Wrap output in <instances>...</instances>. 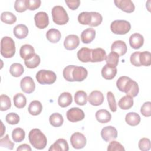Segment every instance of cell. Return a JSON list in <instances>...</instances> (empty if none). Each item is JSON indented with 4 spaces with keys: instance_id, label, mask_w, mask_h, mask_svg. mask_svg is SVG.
Returning <instances> with one entry per match:
<instances>
[{
    "instance_id": "51",
    "label": "cell",
    "mask_w": 151,
    "mask_h": 151,
    "mask_svg": "<svg viewBox=\"0 0 151 151\" xmlns=\"http://www.w3.org/2000/svg\"><path fill=\"white\" fill-rule=\"evenodd\" d=\"M26 5L27 9L33 11L38 9L41 4L40 0H26Z\"/></svg>"
},
{
    "instance_id": "6",
    "label": "cell",
    "mask_w": 151,
    "mask_h": 151,
    "mask_svg": "<svg viewBox=\"0 0 151 151\" xmlns=\"http://www.w3.org/2000/svg\"><path fill=\"white\" fill-rule=\"evenodd\" d=\"M37 81L41 84H51L55 83L57 79L55 73L51 70H40L35 76Z\"/></svg>"
},
{
    "instance_id": "23",
    "label": "cell",
    "mask_w": 151,
    "mask_h": 151,
    "mask_svg": "<svg viewBox=\"0 0 151 151\" xmlns=\"http://www.w3.org/2000/svg\"><path fill=\"white\" fill-rule=\"evenodd\" d=\"M13 33L16 38L18 39H23L28 35V28L25 25L18 24L14 27Z\"/></svg>"
},
{
    "instance_id": "42",
    "label": "cell",
    "mask_w": 151,
    "mask_h": 151,
    "mask_svg": "<svg viewBox=\"0 0 151 151\" xmlns=\"http://www.w3.org/2000/svg\"><path fill=\"white\" fill-rule=\"evenodd\" d=\"M75 65H69L68 66H66L63 71V75L64 78V79L70 82H73L74 81L73 78L72 73L73 71V69L74 68Z\"/></svg>"
},
{
    "instance_id": "34",
    "label": "cell",
    "mask_w": 151,
    "mask_h": 151,
    "mask_svg": "<svg viewBox=\"0 0 151 151\" xmlns=\"http://www.w3.org/2000/svg\"><path fill=\"white\" fill-rule=\"evenodd\" d=\"M105 60L107 63L106 64H107L109 66L116 68L119 63V55L117 53L111 51L107 56H106Z\"/></svg>"
},
{
    "instance_id": "4",
    "label": "cell",
    "mask_w": 151,
    "mask_h": 151,
    "mask_svg": "<svg viewBox=\"0 0 151 151\" xmlns=\"http://www.w3.org/2000/svg\"><path fill=\"white\" fill-rule=\"evenodd\" d=\"M53 21L57 25H65L68 22L69 17L65 9L60 5L53 7L51 11Z\"/></svg>"
},
{
    "instance_id": "37",
    "label": "cell",
    "mask_w": 151,
    "mask_h": 151,
    "mask_svg": "<svg viewBox=\"0 0 151 151\" xmlns=\"http://www.w3.org/2000/svg\"><path fill=\"white\" fill-rule=\"evenodd\" d=\"M1 20L7 24H12L17 21L16 16L9 11L3 12L1 15Z\"/></svg>"
},
{
    "instance_id": "21",
    "label": "cell",
    "mask_w": 151,
    "mask_h": 151,
    "mask_svg": "<svg viewBox=\"0 0 151 151\" xmlns=\"http://www.w3.org/2000/svg\"><path fill=\"white\" fill-rule=\"evenodd\" d=\"M96 37V31L92 28L84 29L81 34V40L84 44H89L92 42Z\"/></svg>"
},
{
    "instance_id": "47",
    "label": "cell",
    "mask_w": 151,
    "mask_h": 151,
    "mask_svg": "<svg viewBox=\"0 0 151 151\" xmlns=\"http://www.w3.org/2000/svg\"><path fill=\"white\" fill-rule=\"evenodd\" d=\"M138 146L140 150L142 151H148L149 150H150V146H151L150 140L148 138H146V137L142 138L139 141Z\"/></svg>"
},
{
    "instance_id": "2",
    "label": "cell",
    "mask_w": 151,
    "mask_h": 151,
    "mask_svg": "<svg viewBox=\"0 0 151 151\" xmlns=\"http://www.w3.org/2000/svg\"><path fill=\"white\" fill-rule=\"evenodd\" d=\"M28 139L31 145L37 149H43L47 144L46 136L38 129H33L29 132Z\"/></svg>"
},
{
    "instance_id": "22",
    "label": "cell",
    "mask_w": 151,
    "mask_h": 151,
    "mask_svg": "<svg viewBox=\"0 0 151 151\" xmlns=\"http://www.w3.org/2000/svg\"><path fill=\"white\" fill-rule=\"evenodd\" d=\"M91 50L87 47H83L80 48L77 54L78 60L83 63L91 62Z\"/></svg>"
},
{
    "instance_id": "8",
    "label": "cell",
    "mask_w": 151,
    "mask_h": 151,
    "mask_svg": "<svg viewBox=\"0 0 151 151\" xmlns=\"http://www.w3.org/2000/svg\"><path fill=\"white\" fill-rule=\"evenodd\" d=\"M67 119L71 122H77L84 119L85 114L84 111L78 107H72L66 113Z\"/></svg>"
},
{
    "instance_id": "30",
    "label": "cell",
    "mask_w": 151,
    "mask_h": 151,
    "mask_svg": "<svg viewBox=\"0 0 151 151\" xmlns=\"http://www.w3.org/2000/svg\"><path fill=\"white\" fill-rule=\"evenodd\" d=\"M118 106L122 110H128L133 106V97L126 95L122 97L118 102Z\"/></svg>"
},
{
    "instance_id": "14",
    "label": "cell",
    "mask_w": 151,
    "mask_h": 151,
    "mask_svg": "<svg viewBox=\"0 0 151 151\" xmlns=\"http://www.w3.org/2000/svg\"><path fill=\"white\" fill-rule=\"evenodd\" d=\"M87 100L92 106H98L103 103L104 101V96L101 91L99 90H94L89 94Z\"/></svg>"
},
{
    "instance_id": "49",
    "label": "cell",
    "mask_w": 151,
    "mask_h": 151,
    "mask_svg": "<svg viewBox=\"0 0 151 151\" xmlns=\"http://www.w3.org/2000/svg\"><path fill=\"white\" fill-rule=\"evenodd\" d=\"M140 112L145 117H150L151 116V102L146 101L144 103L141 107Z\"/></svg>"
},
{
    "instance_id": "12",
    "label": "cell",
    "mask_w": 151,
    "mask_h": 151,
    "mask_svg": "<svg viewBox=\"0 0 151 151\" xmlns=\"http://www.w3.org/2000/svg\"><path fill=\"white\" fill-rule=\"evenodd\" d=\"M80 44L79 37L74 34L67 35L64 41V48L67 50H73L78 47Z\"/></svg>"
},
{
    "instance_id": "32",
    "label": "cell",
    "mask_w": 151,
    "mask_h": 151,
    "mask_svg": "<svg viewBox=\"0 0 151 151\" xmlns=\"http://www.w3.org/2000/svg\"><path fill=\"white\" fill-rule=\"evenodd\" d=\"M49 122L51 125L54 127L61 126L64 122V119L63 116L58 113H52L49 117Z\"/></svg>"
},
{
    "instance_id": "18",
    "label": "cell",
    "mask_w": 151,
    "mask_h": 151,
    "mask_svg": "<svg viewBox=\"0 0 151 151\" xmlns=\"http://www.w3.org/2000/svg\"><path fill=\"white\" fill-rule=\"evenodd\" d=\"M111 50V51L117 53L119 56H122L126 53L127 47L123 41L117 40L112 44Z\"/></svg>"
},
{
    "instance_id": "29",
    "label": "cell",
    "mask_w": 151,
    "mask_h": 151,
    "mask_svg": "<svg viewBox=\"0 0 151 151\" xmlns=\"http://www.w3.org/2000/svg\"><path fill=\"white\" fill-rule=\"evenodd\" d=\"M140 120L141 119L139 114L135 112H129L125 117L126 122L132 126L138 125L140 122Z\"/></svg>"
},
{
    "instance_id": "15",
    "label": "cell",
    "mask_w": 151,
    "mask_h": 151,
    "mask_svg": "<svg viewBox=\"0 0 151 151\" xmlns=\"http://www.w3.org/2000/svg\"><path fill=\"white\" fill-rule=\"evenodd\" d=\"M87 70L83 67L75 65L72 76L74 81H82L87 77Z\"/></svg>"
},
{
    "instance_id": "13",
    "label": "cell",
    "mask_w": 151,
    "mask_h": 151,
    "mask_svg": "<svg viewBox=\"0 0 151 151\" xmlns=\"http://www.w3.org/2000/svg\"><path fill=\"white\" fill-rule=\"evenodd\" d=\"M114 3L117 7L127 13L133 12L135 9L134 5L130 0H115Z\"/></svg>"
},
{
    "instance_id": "19",
    "label": "cell",
    "mask_w": 151,
    "mask_h": 151,
    "mask_svg": "<svg viewBox=\"0 0 151 151\" xmlns=\"http://www.w3.org/2000/svg\"><path fill=\"white\" fill-rule=\"evenodd\" d=\"M69 149L68 145L66 140L64 139H58L54 143L51 145L49 151H68Z\"/></svg>"
},
{
    "instance_id": "16",
    "label": "cell",
    "mask_w": 151,
    "mask_h": 151,
    "mask_svg": "<svg viewBox=\"0 0 151 151\" xmlns=\"http://www.w3.org/2000/svg\"><path fill=\"white\" fill-rule=\"evenodd\" d=\"M129 44L133 49H139L142 47L144 42V38L139 33H134L129 38Z\"/></svg>"
},
{
    "instance_id": "27",
    "label": "cell",
    "mask_w": 151,
    "mask_h": 151,
    "mask_svg": "<svg viewBox=\"0 0 151 151\" xmlns=\"http://www.w3.org/2000/svg\"><path fill=\"white\" fill-rule=\"evenodd\" d=\"M42 110V105L40 101L38 100L32 101L28 106V111L29 113L32 116H37L40 114Z\"/></svg>"
},
{
    "instance_id": "24",
    "label": "cell",
    "mask_w": 151,
    "mask_h": 151,
    "mask_svg": "<svg viewBox=\"0 0 151 151\" xmlns=\"http://www.w3.org/2000/svg\"><path fill=\"white\" fill-rule=\"evenodd\" d=\"M73 101L71 94L68 92H64L61 93L58 99V105L63 107H66L70 106Z\"/></svg>"
},
{
    "instance_id": "1",
    "label": "cell",
    "mask_w": 151,
    "mask_h": 151,
    "mask_svg": "<svg viewBox=\"0 0 151 151\" xmlns=\"http://www.w3.org/2000/svg\"><path fill=\"white\" fill-rule=\"evenodd\" d=\"M116 86L119 91L132 97H136L139 92L138 84L127 76L119 77L116 81Z\"/></svg>"
},
{
    "instance_id": "43",
    "label": "cell",
    "mask_w": 151,
    "mask_h": 151,
    "mask_svg": "<svg viewBox=\"0 0 151 151\" xmlns=\"http://www.w3.org/2000/svg\"><path fill=\"white\" fill-rule=\"evenodd\" d=\"M91 21L89 26L91 27H97L99 25L102 21H103V17L101 15L97 12H91Z\"/></svg>"
},
{
    "instance_id": "7",
    "label": "cell",
    "mask_w": 151,
    "mask_h": 151,
    "mask_svg": "<svg viewBox=\"0 0 151 151\" xmlns=\"http://www.w3.org/2000/svg\"><path fill=\"white\" fill-rule=\"evenodd\" d=\"M86 142L85 136L80 132H75L70 137V143L74 149H83L86 146Z\"/></svg>"
},
{
    "instance_id": "45",
    "label": "cell",
    "mask_w": 151,
    "mask_h": 151,
    "mask_svg": "<svg viewBox=\"0 0 151 151\" xmlns=\"http://www.w3.org/2000/svg\"><path fill=\"white\" fill-rule=\"evenodd\" d=\"M6 122L12 125L17 124L19 122V116L15 113H9L6 114L5 117Z\"/></svg>"
},
{
    "instance_id": "41",
    "label": "cell",
    "mask_w": 151,
    "mask_h": 151,
    "mask_svg": "<svg viewBox=\"0 0 151 151\" xmlns=\"http://www.w3.org/2000/svg\"><path fill=\"white\" fill-rule=\"evenodd\" d=\"M40 57L37 54H35L34 55L28 60H25L24 63L26 67L28 68H34L39 65L40 64Z\"/></svg>"
},
{
    "instance_id": "31",
    "label": "cell",
    "mask_w": 151,
    "mask_h": 151,
    "mask_svg": "<svg viewBox=\"0 0 151 151\" xmlns=\"http://www.w3.org/2000/svg\"><path fill=\"white\" fill-rule=\"evenodd\" d=\"M24 71V68L22 65L20 63H14L12 64L9 68L10 74L15 77H20Z\"/></svg>"
},
{
    "instance_id": "53",
    "label": "cell",
    "mask_w": 151,
    "mask_h": 151,
    "mask_svg": "<svg viewBox=\"0 0 151 151\" xmlns=\"http://www.w3.org/2000/svg\"><path fill=\"white\" fill-rule=\"evenodd\" d=\"M65 4L67 5L68 8L71 10L77 9L80 4V1L79 0H70V1H65Z\"/></svg>"
},
{
    "instance_id": "50",
    "label": "cell",
    "mask_w": 151,
    "mask_h": 151,
    "mask_svg": "<svg viewBox=\"0 0 151 151\" xmlns=\"http://www.w3.org/2000/svg\"><path fill=\"white\" fill-rule=\"evenodd\" d=\"M26 0H16L14 4V8L18 12H23L27 9Z\"/></svg>"
},
{
    "instance_id": "38",
    "label": "cell",
    "mask_w": 151,
    "mask_h": 151,
    "mask_svg": "<svg viewBox=\"0 0 151 151\" xmlns=\"http://www.w3.org/2000/svg\"><path fill=\"white\" fill-rule=\"evenodd\" d=\"M139 62L142 65L150 66L151 65V54L149 51L140 52Z\"/></svg>"
},
{
    "instance_id": "39",
    "label": "cell",
    "mask_w": 151,
    "mask_h": 151,
    "mask_svg": "<svg viewBox=\"0 0 151 151\" xmlns=\"http://www.w3.org/2000/svg\"><path fill=\"white\" fill-rule=\"evenodd\" d=\"M91 12H82L78 16V21L82 25H89L91 21Z\"/></svg>"
},
{
    "instance_id": "48",
    "label": "cell",
    "mask_w": 151,
    "mask_h": 151,
    "mask_svg": "<svg viewBox=\"0 0 151 151\" xmlns=\"http://www.w3.org/2000/svg\"><path fill=\"white\" fill-rule=\"evenodd\" d=\"M108 151H124L125 149L123 145L117 142V141H111L108 145L107 147Z\"/></svg>"
},
{
    "instance_id": "26",
    "label": "cell",
    "mask_w": 151,
    "mask_h": 151,
    "mask_svg": "<svg viewBox=\"0 0 151 151\" xmlns=\"http://www.w3.org/2000/svg\"><path fill=\"white\" fill-rule=\"evenodd\" d=\"M117 68L106 64L101 69V76L106 80H111L117 74Z\"/></svg>"
},
{
    "instance_id": "17",
    "label": "cell",
    "mask_w": 151,
    "mask_h": 151,
    "mask_svg": "<svg viewBox=\"0 0 151 151\" xmlns=\"http://www.w3.org/2000/svg\"><path fill=\"white\" fill-rule=\"evenodd\" d=\"M35 54L34 47L29 44H24L22 45L19 50L20 57L24 60L31 59Z\"/></svg>"
},
{
    "instance_id": "46",
    "label": "cell",
    "mask_w": 151,
    "mask_h": 151,
    "mask_svg": "<svg viewBox=\"0 0 151 151\" xmlns=\"http://www.w3.org/2000/svg\"><path fill=\"white\" fill-rule=\"evenodd\" d=\"M0 146L10 150H12L14 146V143L11 141L9 138V135L6 134L3 138L0 139Z\"/></svg>"
},
{
    "instance_id": "52",
    "label": "cell",
    "mask_w": 151,
    "mask_h": 151,
    "mask_svg": "<svg viewBox=\"0 0 151 151\" xmlns=\"http://www.w3.org/2000/svg\"><path fill=\"white\" fill-rule=\"evenodd\" d=\"M140 51H136L132 53L130 55V63L132 65L136 67H140L141 65L139 62Z\"/></svg>"
},
{
    "instance_id": "35",
    "label": "cell",
    "mask_w": 151,
    "mask_h": 151,
    "mask_svg": "<svg viewBox=\"0 0 151 151\" xmlns=\"http://www.w3.org/2000/svg\"><path fill=\"white\" fill-rule=\"evenodd\" d=\"M14 106L18 108H24L27 104V99L25 96L22 93H17L13 97Z\"/></svg>"
},
{
    "instance_id": "40",
    "label": "cell",
    "mask_w": 151,
    "mask_h": 151,
    "mask_svg": "<svg viewBox=\"0 0 151 151\" xmlns=\"http://www.w3.org/2000/svg\"><path fill=\"white\" fill-rule=\"evenodd\" d=\"M0 104L1 111L8 110L9 109L11 108V106L10 98L5 94H1L0 96Z\"/></svg>"
},
{
    "instance_id": "25",
    "label": "cell",
    "mask_w": 151,
    "mask_h": 151,
    "mask_svg": "<svg viewBox=\"0 0 151 151\" xmlns=\"http://www.w3.org/2000/svg\"><path fill=\"white\" fill-rule=\"evenodd\" d=\"M97 120L101 123H107L111 120V114L105 109H100L97 111L95 114Z\"/></svg>"
},
{
    "instance_id": "54",
    "label": "cell",
    "mask_w": 151,
    "mask_h": 151,
    "mask_svg": "<svg viewBox=\"0 0 151 151\" xmlns=\"http://www.w3.org/2000/svg\"><path fill=\"white\" fill-rule=\"evenodd\" d=\"M31 150L32 149H31V147L27 144H22V145L19 146L17 149V151H22V150L31 151Z\"/></svg>"
},
{
    "instance_id": "44",
    "label": "cell",
    "mask_w": 151,
    "mask_h": 151,
    "mask_svg": "<svg viewBox=\"0 0 151 151\" xmlns=\"http://www.w3.org/2000/svg\"><path fill=\"white\" fill-rule=\"evenodd\" d=\"M107 99L109 107L112 112H116L117 110V104L115 97L112 92L109 91L107 93Z\"/></svg>"
},
{
    "instance_id": "33",
    "label": "cell",
    "mask_w": 151,
    "mask_h": 151,
    "mask_svg": "<svg viewBox=\"0 0 151 151\" xmlns=\"http://www.w3.org/2000/svg\"><path fill=\"white\" fill-rule=\"evenodd\" d=\"M87 93L83 90L77 91L74 94L75 103L79 106H84L87 101Z\"/></svg>"
},
{
    "instance_id": "20",
    "label": "cell",
    "mask_w": 151,
    "mask_h": 151,
    "mask_svg": "<svg viewBox=\"0 0 151 151\" xmlns=\"http://www.w3.org/2000/svg\"><path fill=\"white\" fill-rule=\"evenodd\" d=\"M106 52L103 48H97L95 49H92L91 62L96 63L103 61L106 59Z\"/></svg>"
},
{
    "instance_id": "36",
    "label": "cell",
    "mask_w": 151,
    "mask_h": 151,
    "mask_svg": "<svg viewBox=\"0 0 151 151\" xmlns=\"http://www.w3.org/2000/svg\"><path fill=\"white\" fill-rule=\"evenodd\" d=\"M25 137V131L19 127L14 129L12 132V138L15 142L19 143L22 142Z\"/></svg>"
},
{
    "instance_id": "10",
    "label": "cell",
    "mask_w": 151,
    "mask_h": 151,
    "mask_svg": "<svg viewBox=\"0 0 151 151\" xmlns=\"http://www.w3.org/2000/svg\"><path fill=\"white\" fill-rule=\"evenodd\" d=\"M101 136L105 142H108L117 138V131L114 127L107 126L102 129L101 131Z\"/></svg>"
},
{
    "instance_id": "11",
    "label": "cell",
    "mask_w": 151,
    "mask_h": 151,
    "mask_svg": "<svg viewBox=\"0 0 151 151\" xmlns=\"http://www.w3.org/2000/svg\"><path fill=\"white\" fill-rule=\"evenodd\" d=\"M20 86L22 91L27 94L32 93L35 88V84L29 76L25 77L21 80Z\"/></svg>"
},
{
    "instance_id": "9",
    "label": "cell",
    "mask_w": 151,
    "mask_h": 151,
    "mask_svg": "<svg viewBox=\"0 0 151 151\" xmlns=\"http://www.w3.org/2000/svg\"><path fill=\"white\" fill-rule=\"evenodd\" d=\"M34 21L36 27L39 29L45 28L49 24V18L45 12H38L34 16Z\"/></svg>"
},
{
    "instance_id": "3",
    "label": "cell",
    "mask_w": 151,
    "mask_h": 151,
    "mask_svg": "<svg viewBox=\"0 0 151 151\" xmlns=\"http://www.w3.org/2000/svg\"><path fill=\"white\" fill-rule=\"evenodd\" d=\"M15 53V45L13 39L8 36L4 37L1 41V54L4 58H11Z\"/></svg>"
},
{
    "instance_id": "5",
    "label": "cell",
    "mask_w": 151,
    "mask_h": 151,
    "mask_svg": "<svg viewBox=\"0 0 151 151\" xmlns=\"http://www.w3.org/2000/svg\"><path fill=\"white\" fill-rule=\"evenodd\" d=\"M131 29L130 22L126 20H114L110 24V29L115 34L124 35Z\"/></svg>"
},
{
    "instance_id": "28",
    "label": "cell",
    "mask_w": 151,
    "mask_h": 151,
    "mask_svg": "<svg viewBox=\"0 0 151 151\" xmlns=\"http://www.w3.org/2000/svg\"><path fill=\"white\" fill-rule=\"evenodd\" d=\"M61 37V34L59 30L51 28L46 33V38L47 39L52 43H57L58 42Z\"/></svg>"
}]
</instances>
